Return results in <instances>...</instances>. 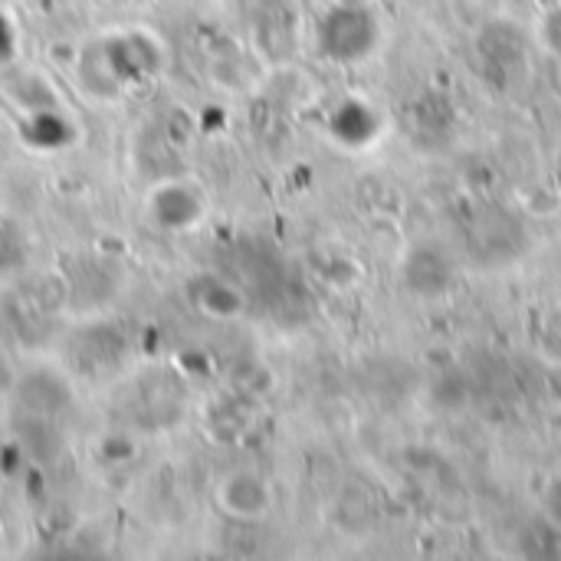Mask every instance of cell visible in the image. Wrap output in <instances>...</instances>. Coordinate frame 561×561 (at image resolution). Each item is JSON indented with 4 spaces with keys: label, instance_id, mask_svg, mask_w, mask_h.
Segmentation results:
<instances>
[{
    "label": "cell",
    "instance_id": "cell-1",
    "mask_svg": "<svg viewBox=\"0 0 561 561\" xmlns=\"http://www.w3.org/2000/svg\"><path fill=\"white\" fill-rule=\"evenodd\" d=\"M375 39H378V26L362 7H339L322 23V53H329L339 62L365 59Z\"/></svg>",
    "mask_w": 561,
    "mask_h": 561
},
{
    "label": "cell",
    "instance_id": "cell-2",
    "mask_svg": "<svg viewBox=\"0 0 561 561\" xmlns=\"http://www.w3.org/2000/svg\"><path fill=\"white\" fill-rule=\"evenodd\" d=\"M542 506H546V516L552 519V526L561 529V473L549 480V486L542 493Z\"/></svg>",
    "mask_w": 561,
    "mask_h": 561
}]
</instances>
